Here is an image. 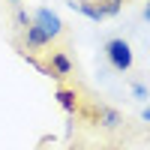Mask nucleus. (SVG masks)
Here are the masks:
<instances>
[{"label": "nucleus", "mask_w": 150, "mask_h": 150, "mask_svg": "<svg viewBox=\"0 0 150 150\" xmlns=\"http://www.w3.org/2000/svg\"><path fill=\"white\" fill-rule=\"evenodd\" d=\"M33 24H39V27L51 36V39H57L60 33H63V21H60V15L57 12H51L48 6H42V9H36V15H33Z\"/></svg>", "instance_id": "nucleus-2"}, {"label": "nucleus", "mask_w": 150, "mask_h": 150, "mask_svg": "<svg viewBox=\"0 0 150 150\" xmlns=\"http://www.w3.org/2000/svg\"><path fill=\"white\" fill-rule=\"evenodd\" d=\"M99 123H102L105 129H117L123 123V117H120V111H114V108H102V111H99Z\"/></svg>", "instance_id": "nucleus-7"}, {"label": "nucleus", "mask_w": 150, "mask_h": 150, "mask_svg": "<svg viewBox=\"0 0 150 150\" xmlns=\"http://www.w3.org/2000/svg\"><path fill=\"white\" fill-rule=\"evenodd\" d=\"M120 6H123V0H99V9L105 12V18L120 15Z\"/></svg>", "instance_id": "nucleus-8"}, {"label": "nucleus", "mask_w": 150, "mask_h": 150, "mask_svg": "<svg viewBox=\"0 0 150 150\" xmlns=\"http://www.w3.org/2000/svg\"><path fill=\"white\" fill-rule=\"evenodd\" d=\"M105 54H108V63L117 72H129L132 69V48H129L126 39H108Z\"/></svg>", "instance_id": "nucleus-1"}, {"label": "nucleus", "mask_w": 150, "mask_h": 150, "mask_svg": "<svg viewBox=\"0 0 150 150\" xmlns=\"http://www.w3.org/2000/svg\"><path fill=\"white\" fill-rule=\"evenodd\" d=\"M9 3H21V0H9Z\"/></svg>", "instance_id": "nucleus-13"}, {"label": "nucleus", "mask_w": 150, "mask_h": 150, "mask_svg": "<svg viewBox=\"0 0 150 150\" xmlns=\"http://www.w3.org/2000/svg\"><path fill=\"white\" fill-rule=\"evenodd\" d=\"M66 3H69L75 12H81L84 18H90V21H102V18H105V12L99 9V3H93V0H66Z\"/></svg>", "instance_id": "nucleus-4"}, {"label": "nucleus", "mask_w": 150, "mask_h": 150, "mask_svg": "<svg viewBox=\"0 0 150 150\" xmlns=\"http://www.w3.org/2000/svg\"><path fill=\"white\" fill-rule=\"evenodd\" d=\"M48 69H51V75L60 81V78H66V75L72 72V60L63 51H51V57H48Z\"/></svg>", "instance_id": "nucleus-3"}, {"label": "nucleus", "mask_w": 150, "mask_h": 150, "mask_svg": "<svg viewBox=\"0 0 150 150\" xmlns=\"http://www.w3.org/2000/svg\"><path fill=\"white\" fill-rule=\"evenodd\" d=\"M144 21H150V0H147V6H144Z\"/></svg>", "instance_id": "nucleus-12"}, {"label": "nucleus", "mask_w": 150, "mask_h": 150, "mask_svg": "<svg viewBox=\"0 0 150 150\" xmlns=\"http://www.w3.org/2000/svg\"><path fill=\"white\" fill-rule=\"evenodd\" d=\"M54 99L60 102V108H63L66 114H75V108H78V96H75V90H66V87H60V90L54 93Z\"/></svg>", "instance_id": "nucleus-6"}, {"label": "nucleus", "mask_w": 150, "mask_h": 150, "mask_svg": "<svg viewBox=\"0 0 150 150\" xmlns=\"http://www.w3.org/2000/svg\"><path fill=\"white\" fill-rule=\"evenodd\" d=\"M132 96H135V99H147V96H150V90H147L144 84H132Z\"/></svg>", "instance_id": "nucleus-10"}, {"label": "nucleus", "mask_w": 150, "mask_h": 150, "mask_svg": "<svg viewBox=\"0 0 150 150\" xmlns=\"http://www.w3.org/2000/svg\"><path fill=\"white\" fill-rule=\"evenodd\" d=\"M24 42H27V48H45V45H51V36L39 24H30V27H24Z\"/></svg>", "instance_id": "nucleus-5"}, {"label": "nucleus", "mask_w": 150, "mask_h": 150, "mask_svg": "<svg viewBox=\"0 0 150 150\" xmlns=\"http://www.w3.org/2000/svg\"><path fill=\"white\" fill-rule=\"evenodd\" d=\"M141 117H144V123H150V105H147V108L141 111Z\"/></svg>", "instance_id": "nucleus-11"}, {"label": "nucleus", "mask_w": 150, "mask_h": 150, "mask_svg": "<svg viewBox=\"0 0 150 150\" xmlns=\"http://www.w3.org/2000/svg\"><path fill=\"white\" fill-rule=\"evenodd\" d=\"M15 24H18V27H30V24H33V18H30L24 9H15Z\"/></svg>", "instance_id": "nucleus-9"}]
</instances>
